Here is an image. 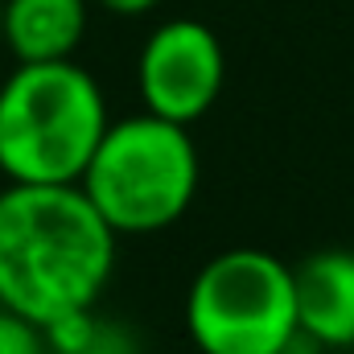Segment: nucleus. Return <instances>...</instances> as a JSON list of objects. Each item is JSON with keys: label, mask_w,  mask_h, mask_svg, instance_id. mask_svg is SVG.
Segmentation results:
<instances>
[{"label": "nucleus", "mask_w": 354, "mask_h": 354, "mask_svg": "<svg viewBox=\"0 0 354 354\" xmlns=\"http://www.w3.org/2000/svg\"><path fill=\"white\" fill-rule=\"evenodd\" d=\"M0 354H50L46 330L12 309H0Z\"/></svg>", "instance_id": "obj_9"}, {"label": "nucleus", "mask_w": 354, "mask_h": 354, "mask_svg": "<svg viewBox=\"0 0 354 354\" xmlns=\"http://www.w3.org/2000/svg\"><path fill=\"white\" fill-rule=\"evenodd\" d=\"M115 231L83 185L0 189V309L41 330L95 309L115 268Z\"/></svg>", "instance_id": "obj_1"}, {"label": "nucleus", "mask_w": 354, "mask_h": 354, "mask_svg": "<svg viewBox=\"0 0 354 354\" xmlns=\"http://www.w3.org/2000/svg\"><path fill=\"white\" fill-rule=\"evenodd\" d=\"M87 33V0H4L0 41L17 62H66Z\"/></svg>", "instance_id": "obj_7"}, {"label": "nucleus", "mask_w": 354, "mask_h": 354, "mask_svg": "<svg viewBox=\"0 0 354 354\" xmlns=\"http://www.w3.org/2000/svg\"><path fill=\"white\" fill-rule=\"evenodd\" d=\"M297 322L317 346H354V252H313L292 268Z\"/></svg>", "instance_id": "obj_6"}, {"label": "nucleus", "mask_w": 354, "mask_h": 354, "mask_svg": "<svg viewBox=\"0 0 354 354\" xmlns=\"http://www.w3.org/2000/svg\"><path fill=\"white\" fill-rule=\"evenodd\" d=\"M0 21H4V0H0Z\"/></svg>", "instance_id": "obj_12"}, {"label": "nucleus", "mask_w": 354, "mask_h": 354, "mask_svg": "<svg viewBox=\"0 0 354 354\" xmlns=\"http://www.w3.org/2000/svg\"><path fill=\"white\" fill-rule=\"evenodd\" d=\"M95 4H103V8L115 12V17H145V12H153L161 0H95Z\"/></svg>", "instance_id": "obj_10"}, {"label": "nucleus", "mask_w": 354, "mask_h": 354, "mask_svg": "<svg viewBox=\"0 0 354 354\" xmlns=\"http://www.w3.org/2000/svg\"><path fill=\"white\" fill-rule=\"evenodd\" d=\"M185 330L202 354H284L301 334L292 268L260 248L206 260L185 292Z\"/></svg>", "instance_id": "obj_4"}, {"label": "nucleus", "mask_w": 354, "mask_h": 354, "mask_svg": "<svg viewBox=\"0 0 354 354\" xmlns=\"http://www.w3.org/2000/svg\"><path fill=\"white\" fill-rule=\"evenodd\" d=\"M79 185L115 235H157L198 194L194 136L153 111L111 120Z\"/></svg>", "instance_id": "obj_3"}, {"label": "nucleus", "mask_w": 354, "mask_h": 354, "mask_svg": "<svg viewBox=\"0 0 354 354\" xmlns=\"http://www.w3.org/2000/svg\"><path fill=\"white\" fill-rule=\"evenodd\" d=\"M50 354H140L132 330H124L111 317H99L95 309L66 313L46 326Z\"/></svg>", "instance_id": "obj_8"}, {"label": "nucleus", "mask_w": 354, "mask_h": 354, "mask_svg": "<svg viewBox=\"0 0 354 354\" xmlns=\"http://www.w3.org/2000/svg\"><path fill=\"white\" fill-rule=\"evenodd\" d=\"M284 354H305V351H297V346H288V351H284Z\"/></svg>", "instance_id": "obj_11"}, {"label": "nucleus", "mask_w": 354, "mask_h": 354, "mask_svg": "<svg viewBox=\"0 0 354 354\" xmlns=\"http://www.w3.org/2000/svg\"><path fill=\"white\" fill-rule=\"evenodd\" d=\"M223 79H227V58L214 29L189 17H177L153 29L136 62L145 111L185 128L214 107Z\"/></svg>", "instance_id": "obj_5"}, {"label": "nucleus", "mask_w": 354, "mask_h": 354, "mask_svg": "<svg viewBox=\"0 0 354 354\" xmlns=\"http://www.w3.org/2000/svg\"><path fill=\"white\" fill-rule=\"evenodd\" d=\"M107 124L103 91L79 62H21L0 83V174L12 185H79Z\"/></svg>", "instance_id": "obj_2"}]
</instances>
